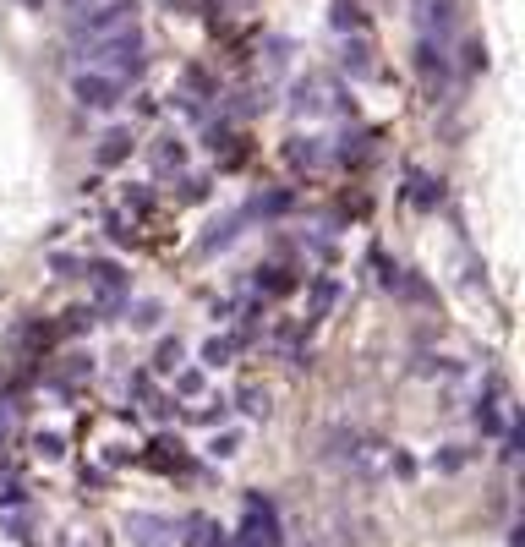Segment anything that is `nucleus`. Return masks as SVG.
Segmentation results:
<instances>
[{"label": "nucleus", "instance_id": "obj_10", "mask_svg": "<svg viewBox=\"0 0 525 547\" xmlns=\"http://www.w3.org/2000/svg\"><path fill=\"white\" fill-rule=\"evenodd\" d=\"M159 372H175V367H181V340H165V345H159V362H154Z\"/></svg>", "mask_w": 525, "mask_h": 547}, {"label": "nucleus", "instance_id": "obj_9", "mask_svg": "<svg viewBox=\"0 0 525 547\" xmlns=\"http://www.w3.org/2000/svg\"><path fill=\"white\" fill-rule=\"evenodd\" d=\"M126 154H132V132H126V126H115V132L99 137V165H121Z\"/></svg>", "mask_w": 525, "mask_h": 547}, {"label": "nucleus", "instance_id": "obj_4", "mask_svg": "<svg viewBox=\"0 0 525 547\" xmlns=\"http://www.w3.org/2000/svg\"><path fill=\"white\" fill-rule=\"evenodd\" d=\"M236 547H279V509L268 498L247 493L241 504V531H236Z\"/></svg>", "mask_w": 525, "mask_h": 547}, {"label": "nucleus", "instance_id": "obj_12", "mask_svg": "<svg viewBox=\"0 0 525 547\" xmlns=\"http://www.w3.org/2000/svg\"><path fill=\"white\" fill-rule=\"evenodd\" d=\"M28 6H44V0H28Z\"/></svg>", "mask_w": 525, "mask_h": 547}, {"label": "nucleus", "instance_id": "obj_8", "mask_svg": "<svg viewBox=\"0 0 525 547\" xmlns=\"http://www.w3.org/2000/svg\"><path fill=\"white\" fill-rule=\"evenodd\" d=\"M329 93H334V88L323 83V77H307V83L296 88V110H312V115H318V110H334Z\"/></svg>", "mask_w": 525, "mask_h": 547}, {"label": "nucleus", "instance_id": "obj_7", "mask_svg": "<svg viewBox=\"0 0 525 547\" xmlns=\"http://www.w3.org/2000/svg\"><path fill=\"white\" fill-rule=\"evenodd\" d=\"M126 537L137 547H170V520L159 515H126Z\"/></svg>", "mask_w": 525, "mask_h": 547}, {"label": "nucleus", "instance_id": "obj_11", "mask_svg": "<svg viewBox=\"0 0 525 547\" xmlns=\"http://www.w3.org/2000/svg\"><path fill=\"white\" fill-rule=\"evenodd\" d=\"M225 356H230V345H225V340H208V345H203V362H208V367H219Z\"/></svg>", "mask_w": 525, "mask_h": 547}, {"label": "nucleus", "instance_id": "obj_13", "mask_svg": "<svg viewBox=\"0 0 525 547\" xmlns=\"http://www.w3.org/2000/svg\"><path fill=\"white\" fill-rule=\"evenodd\" d=\"M72 6H83V0H72Z\"/></svg>", "mask_w": 525, "mask_h": 547}, {"label": "nucleus", "instance_id": "obj_3", "mask_svg": "<svg viewBox=\"0 0 525 547\" xmlns=\"http://www.w3.org/2000/svg\"><path fill=\"white\" fill-rule=\"evenodd\" d=\"M137 22V0H83L72 17V33L77 39H104L115 28H132Z\"/></svg>", "mask_w": 525, "mask_h": 547}, {"label": "nucleus", "instance_id": "obj_6", "mask_svg": "<svg viewBox=\"0 0 525 547\" xmlns=\"http://www.w3.org/2000/svg\"><path fill=\"white\" fill-rule=\"evenodd\" d=\"M416 66H422V83L433 99H443V88H449V50H438L433 39L416 44Z\"/></svg>", "mask_w": 525, "mask_h": 547}, {"label": "nucleus", "instance_id": "obj_2", "mask_svg": "<svg viewBox=\"0 0 525 547\" xmlns=\"http://www.w3.org/2000/svg\"><path fill=\"white\" fill-rule=\"evenodd\" d=\"M83 61H88V72H110V77H121V83L137 77L143 72V33H137V22L132 28L104 33V39H88Z\"/></svg>", "mask_w": 525, "mask_h": 547}, {"label": "nucleus", "instance_id": "obj_5", "mask_svg": "<svg viewBox=\"0 0 525 547\" xmlns=\"http://www.w3.org/2000/svg\"><path fill=\"white\" fill-rule=\"evenodd\" d=\"M72 99L83 104V110H115V104L126 99V83L121 77H110V72H77L72 77Z\"/></svg>", "mask_w": 525, "mask_h": 547}, {"label": "nucleus", "instance_id": "obj_1", "mask_svg": "<svg viewBox=\"0 0 525 547\" xmlns=\"http://www.w3.org/2000/svg\"><path fill=\"white\" fill-rule=\"evenodd\" d=\"M329 460L334 465H345L350 476H361V482H378V476H389L394 465H400V455H394L383 438H367V433H356V427H334L329 433Z\"/></svg>", "mask_w": 525, "mask_h": 547}]
</instances>
